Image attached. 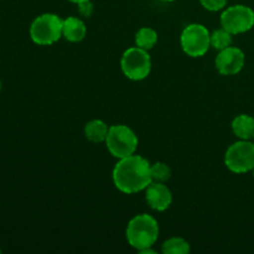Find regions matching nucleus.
Returning a JSON list of instances; mask_svg holds the SVG:
<instances>
[{"instance_id": "obj_1", "label": "nucleus", "mask_w": 254, "mask_h": 254, "mask_svg": "<svg viewBox=\"0 0 254 254\" xmlns=\"http://www.w3.org/2000/svg\"><path fill=\"white\" fill-rule=\"evenodd\" d=\"M113 183L123 193H136L145 190L153 180L150 175V163L141 155L119 159L113 169Z\"/></svg>"}, {"instance_id": "obj_2", "label": "nucleus", "mask_w": 254, "mask_h": 254, "mask_svg": "<svg viewBox=\"0 0 254 254\" xmlns=\"http://www.w3.org/2000/svg\"><path fill=\"white\" fill-rule=\"evenodd\" d=\"M127 241L139 252L151 248L159 237V223L153 216L140 213L129 221L127 227Z\"/></svg>"}, {"instance_id": "obj_3", "label": "nucleus", "mask_w": 254, "mask_h": 254, "mask_svg": "<svg viewBox=\"0 0 254 254\" xmlns=\"http://www.w3.org/2000/svg\"><path fill=\"white\" fill-rule=\"evenodd\" d=\"M64 20L56 14L46 12L32 21L30 26V37L32 41L41 46L55 44L62 37Z\"/></svg>"}, {"instance_id": "obj_4", "label": "nucleus", "mask_w": 254, "mask_h": 254, "mask_svg": "<svg viewBox=\"0 0 254 254\" xmlns=\"http://www.w3.org/2000/svg\"><path fill=\"white\" fill-rule=\"evenodd\" d=\"M106 145L114 158L123 159L135 154L138 148V136L128 126L117 124L109 127Z\"/></svg>"}, {"instance_id": "obj_5", "label": "nucleus", "mask_w": 254, "mask_h": 254, "mask_svg": "<svg viewBox=\"0 0 254 254\" xmlns=\"http://www.w3.org/2000/svg\"><path fill=\"white\" fill-rule=\"evenodd\" d=\"M122 71L133 81L146 78L151 71V59L146 50L140 47H130L126 50L121 61Z\"/></svg>"}, {"instance_id": "obj_6", "label": "nucleus", "mask_w": 254, "mask_h": 254, "mask_svg": "<svg viewBox=\"0 0 254 254\" xmlns=\"http://www.w3.org/2000/svg\"><path fill=\"white\" fill-rule=\"evenodd\" d=\"M225 165L235 174H246L254 169V143L242 140L233 143L225 154Z\"/></svg>"}, {"instance_id": "obj_7", "label": "nucleus", "mask_w": 254, "mask_h": 254, "mask_svg": "<svg viewBox=\"0 0 254 254\" xmlns=\"http://www.w3.org/2000/svg\"><path fill=\"white\" fill-rule=\"evenodd\" d=\"M184 52L190 57H201L211 46V34L201 24H190L184 29L180 37Z\"/></svg>"}, {"instance_id": "obj_8", "label": "nucleus", "mask_w": 254, "mask_h": 254, "mask_svg": "<svg viewBox=\"0 0 254 254\" xmlns=\"http://www.w3.org/2000/svg\"><path fill=\"white\" fill-rule=\"evenodd\" d=\"M221 25L232 35L250 31L254 26V10L247 5H233L223 10Z\"/></svg>"}, {"instance_id": "obj_9", "label": "nucleus", "mask_w": 254, "mask_h": 254, "mask_svg": "<svg viewBox=\"0 0 254 254\" xmlns=\"http://www.w3.org/2000/svg\"><path fill=\"white\" fill-rule=\"evenodd\" d=\"M245 52L238 47L230 46L220 51L216 57V68L223 76H233L242 71L245 67Z\"/></svg>"}, {"instance_id": "obj_10", "label": "nucleus", "mask_w": 254, "mask_h": 254, "mask_svg": "<svg viewBox=\"0 0 254 254\" xmlns=\"http://www.w3.org/2000/svg\"><path fill=\"white\" fill-rule=\"evenodd\" d=\"M145 198L148 205L155 211H165L173 202V195L164 183H151L145 189Z\"/></svg>"}, {"instance_id": "obj_11", "label": "nucleus", "mask_w": 254, "mask_h": 254, "mask_svg": "<svg viewBox=\"0 0 254 254\" xmlns=\"http://www.w3.org/2000/svg\"><path fill=\"white\" fill-rule=\"evenodd\" d=\"M87 34V27L79 17L68 16L64 19L62 36L69 42H79L84 39Z\"/></svg>"}, {"instance_id": "obj_12", "label": "nucleus", "mask_w": 254, "mask_h": 254, "mask_svg": "<svg viewBox=\"0 0 254 254\" xmlns=\"http://www.w3.org/2000/svg\"><path fill=\"white\" fill-rule=\"evenodd\" d=\"M232 130L242 140L254 139V118L248 114H240L232 121Z\"/></svg>"}, {"instance_id": "obj_13", "label": "nucleus", "mask_w": 254, "mask_h": 254, "mask_svg": "<svg viewBox=\"0 0 254 254\" xmlns=\"http://www.w3.org/2000/svg\"><path fill=\"white\" fill-rule=\"evenodd\" d=\"M109 127L101 119H93L84 127V135L92 143H103L108 135Z\"/></svg>"}, {"instance_id": "obj_14", "label": "nucleus", "mask_w": 254, "mask_h": 254, "mask_svg": "<svg viewBox=\"0 0 254 254\" xmlns=\"http://www.w3.org/2000/svg\"><path fill=\"white\" fill-rule=\"evenodd\" d=\"M158 42V34L151 27H141L135 35V45L140 49L149 51Z\"/></svg>"}, {"instance_id": "obj_15", "label": "nucleus", "mask_w": 254, "mask_h": 254, "mask_svg": "<svg viewBox=\"0 0 254 254\" xmlns=\"http://www.w3.org/2000/svg\"><path fill=\"white\" fill-rule=\"evenodd\" d=\"M163 253L165 254H188L190 253V243L180 237H173L165 241L163 245Z\"/></svg>"}, {"instance_id": "obj_16", "label": "nucleus", "mask_w": 254, "mask_h": 254, "mask_svg": "<svg viewBox=\"0 0 254 254\" xmlns=\"http://www.w3.org/2000/svg\"><path fill=\"white\" fill-rule=\"evenodd\" d=\"M231 44H232V34L223 27L211 34V46L215 50L222 51V50L230 47Z\"/></svg>"}, {"instance_id": "obj_17", "label": "nucleus", "mask_w": 254, "mask_h": 254, "mask_svg": "<svg viewBox=\"0 0 254 254\" xmlns=\"http://www.w3.org/2000/svg\"><path fill=\"white\" fill-rule=\"evenodd\" d=\"M150 175L154 183H165L170 179L171 169L165 163H155L150 165Z\"/></svg>"}, {"instance_id": "obj_18", "label": "nucleus", "mask_w": 254, "mask_h": 254, "mask_svg": "<svg viewBox=\"0 0 254 254\" xmlns=\"http://www.w3.org/2000/svg\"><path fill=\"white\" fill-rule=\"evenodd\" d=\"M227 1L228 0H200L201 5L208 11H220V10L225 9Z\"/></svg>"}, {"instance_id": "obj_19", "label": "nucleus", "mask_w": 254, "mask_h": 254, "mask_svg": "<svg viewBox=\"0 0 254 254\" xmlns=\"http://www.w3.org/2000/svg\"><path fill=\"white\" fill-rule=\"evenodd\" d=\"M78 11L83 16H91L92 12H93V4L91 2V0H87V1L78 4Z\"/></svg>"}, {"instance_id": "obj_20", "label": "nucleus", "mask_w": 254, "mask_h": 254, "mask_svg": "<svg viewBox=\"0 0 254 254\" xmlns=\"http://www.w3.org/2000/svg\"><path fill=\"white\" fill-rule=\"evenodd\" d=\"M68 1H71V2H74V4H81V2H83V1H87V0H68Z\"/></svg>"}, {"instance_id": "obj_21", "label": "nucleus", "mask_w": 254, "mask_h": 254, "mask_svg": "<svg viewBox=\"0 0 254 254\" xmlns=\"http://www.w3.org/2000/svg\"><path fill=\"white\" fill-rule=\"evenodd\" d=\"M161 1H168V2H170V1H174V0H161Z\"/></svg>"}, {"instance_id": "obj_22", "label": "nucleus", "mask_w": 254, "mask_h": 254, "mask_svg": "<svg viewBox=\"0 0 254 254\" xmlns=\"http://www.w3.org/2000/svg\"><path fill=\"white\" fill-rule=\"evenodd\" d=\"M252 171H253V178H254V169H253V170H252Z\"/></svg>"}, {"instance_id": "obj_23", "label": "nucleus", "mask_w": 254, "mask_h": 254, "mask_svg": "<svg viewBox=\"0 0 254 254\" xmlns=\"http://www.w3.org/2000/svg\"><path fill=\"white\" fill-rule=\"evenodd\" d=\"M0 253H1V250H0Z\"/></svg>"}, {"instance_id": "obj_24", "label": "nucleus", "mask_w": 254, "mask_h": 254, "mask_svg": "<svg viewBox=\"0 0 254 254\" xmlns=\"http://www.w3.org/2000/svg\"><path fill=\"white\" fill-rule=\"evenodd\" d=\"M0 87H1V84H0Z\"/></svg>"}]
</instances>
